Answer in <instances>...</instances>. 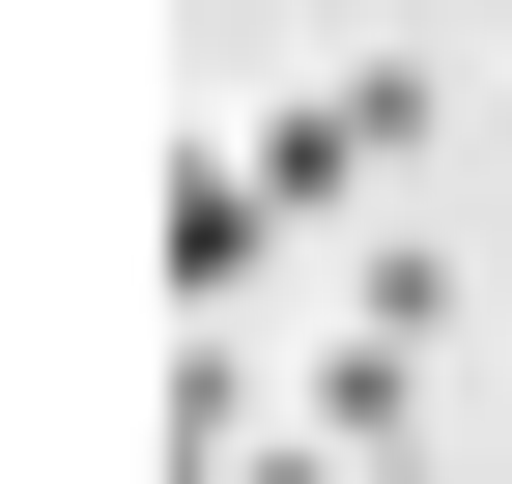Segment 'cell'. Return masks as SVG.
Wrapping results in <instances>:
<instances>
[{
  "label": "cell",
  "mask_w": 512,
  "mask_h": 484,
  "mask_svg": "<svg viewBox=\"0 0 512 484\" xmlns=\"http://www.w3.org/2000/svg\"><path fill=\"white\" fill-rule=\"evenodd\" d=\"M399 143H427V86H399V57H342V86H285V114H256V200H285V228H342Z\"/></svg>",
  "instance_id": "cell-1"
},
{
  "label": "cell",
  "mask_w": 512,
  "mask_h": 484,
  "mask_svg": "<svg viewBox=\"0 0 512 484\" xmlns=\"http://www.w3.org/2000/svg\"><path fill=\"white\" fill-rule=\"evenodd\" d=\"M171 314H256V285H285V200H256V143H171Z\"/></svg>",
  "instance_id": "cell-2"
}]
</instances>
